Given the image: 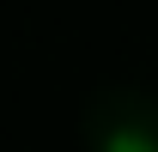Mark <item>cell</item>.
I'll use <instances>...</instances> for the list:
<instances>
[{"mask_svg":"<svg viewBox=\"0 0 158 152\" xmlns=\"http://www.w3.org/2000/svg\"><path fill=\"white\" fill-rule=\"evenodd\" d=\"M103 152H158V140L152 134H140V128H122V134H110V146Z\"/></svg>","mask_w":158,"mask_h":152,"instance_id":"cell-1","label":"cell"}]
</instances>
